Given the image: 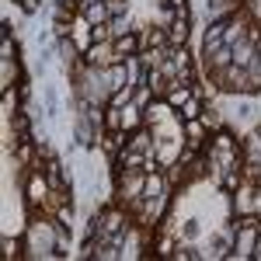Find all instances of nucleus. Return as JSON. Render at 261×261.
I'll return each mask as SVG.
<instances>
[{
  "instance_id": "obj_1",
  "label": "nucleus",
  "mask_w": 261,
  "mask_h": 261,
  "mask_svg": "<svg viewBox=\"0 0 261 261\" xmlns=\"http://www.w3.org/2000/svg\"><path fill=\"white\" fill-rule=\"evenodd\" d=\"M254 56H258V39H254V35L247 42H237V45H233V66H251Z\"/></svg>"
},
{
  "instance_id": "obj_2",
  "label": "nucleus",
  "mask_w": 261,
  "mask_h": 261,
  "mask_svg": "<svg viewBox=\"0 0 261 261\" xmlns=\"http://www.w3.org/2000/svg\"><path fill=\"white\" fill-rule=\"evenodd\" d=\"M108 14H112V11H108L105 0H84V18L91 21V24H101Z\"/></svg>"
},
{
  "instance_id": "obj_3",
  "label": "nucleus",
  "mask_w": 261,
  "mask_h": 261,
  "mask_svg": "<svg viewBox=\"0 0 261 261\" xmlns=\"http://www.w3.org/2000/svg\"><path fill=\"white\" fill-rule=\"evenodd\" d=\"M188 39V7H178V18H174V24H171V42H185Z\"/></svg>"
},
{
  "instance_id": "obj_4",
  "label": "nucleus",
  "mask_w": 261,
  "mask_h": 261,
  "mask_svg": "<svg viewBox=\"0 0 261 261\" xmlns=\"http://www.w3.org/2000/svg\"><path fill=\"white\" fill-rule=\"evenodd\" d=\"M136 49H140V42L133 35H122L119 39V56H136Z\"/></svg>"
},
{
  "instance_id": "obj_5",
  "label": "nucleus",
  "mask_w": 261,
  "mask_h": 261,
  "mask_svg": "<svg viewBox=\"0 0 261 261\" xmlns=\"http://www.w3.org/2000/svg\"><path fill=\"white\" fill-rule=\"evenodd\" d=\"M209 4H213V21H220L223 14H226V11L237 4V0H209Z\"/></svg>"
},
{
  "instance_id": "obj_6",
  "label": "nucleus",
  "mask_w": 261,
  "mask_h": 261,
  "mask_svg": "<svg viewBox=\"0 0 261 261\" xmlns=\"http://www.w3.org/2000/svg\"><path fill=\"white\" fill-rule=\"evenodd\" d=\"M45 105H49V115L60 112V94H56V87H45Z\"/></svg>"
},
{
  "instance_id": "obj_7",
  "label": "nucleus",
  "mask_w": 261,
  "mask_h": 261,
  "mask_svg": "<svg viewBox=\"0 0 261 261\" xmlns=\"http://www.w3.org/2000/svg\"><path fill=\"white\" fill-rule=\"evenodd\" d=\"M45 171H49V181H53V188H63V178H60V164H56V161H49V167H45Z\"/></svg>"
},
{
  "instance_id": "obj_8",
  "label": "nucleus",
  "mask_w": 261,
  "mask_h": 261,
  "mask_svg": "<svg viewBox=\"0 0 261 261\" xmlns=\"http://www.w3.org/2000/svg\"><path fill=\"white\" fill-rule=\"evenodd\" d=\"M185 101H188V87H178L167 94V105H185Z\"/></svg>"
},
{
  "instance_id": "obj_9",
  "label": "nucleus",
  "mask_w": 261,
  "mask_h": 261,
  "mask_svg": "<svg viewBox=\"0 0 261 261\" xmlns=\"http://www.w3.org/2000/svg\"><path fill=\"white\" fill-rule=\"evenodd\" d=\"M251 244H254V233H244V237H241V251H237L241 258H244V254H251Z\"/></svg>"
},
{
  "instance_id": "obj_10",
  "label": "nucleus",
  "mask_w": 261,
  "mask_h": 261,
  "mask_svg": "<svg viewBox=\"0 0 261 261\" xmlns=\"http://www.w3.org/2000/svg\"><path fill=\"white\" fill-rule=\"evenodd\" d=\"M195 115H199V105H195V101H185V119L192 122Z\"/></svg>"
},
{
  "instance_id": "obj_11",
  "label": "nucleus",
  "mask_w": 261,
  "mask_h": 261,
  "mask_svg": "<svg viewBox=\"0 0 261 261\" xmlns=\"http://www.w3.org/2000/svg\"><path fill=\"white\" fill-rule=\"evenodd\" d=\"M108 125H112V129H119V108H115V105L108 108Z\"/></svg>"
},
{
  "instance_id": "obj_12",
  "label": "nucleus",
  "mask_w": 261,
  "mask_h": 261,
  "mask_svg": "<svg viewBox=\"0 0 261 261\" xmlns=\"http://www.w3.org/2000/svg\"><path fill=\"white\" fill-rule=\"evenodd\" d=\"M185 233H188V237H195V233H199V223H195V220H188V226H185Z\"/></svg>"
},
{
  "instance_id": "obj_13",
  "label": "nucleus",
  "mask_w": 261,
  "mask_h": 261,
  "mask_svg": "<svg viewBox=\"0 0 261 261\" xmlns=\"http://www.w3.org/2000/svg\"><path fill=\"white\" fill-rule=\"evenodd\" d=\"M21 7H24V11H28V14H32V11H35V7H39V4H35V0H21Z\"/></svg>"
}]
</instances>
